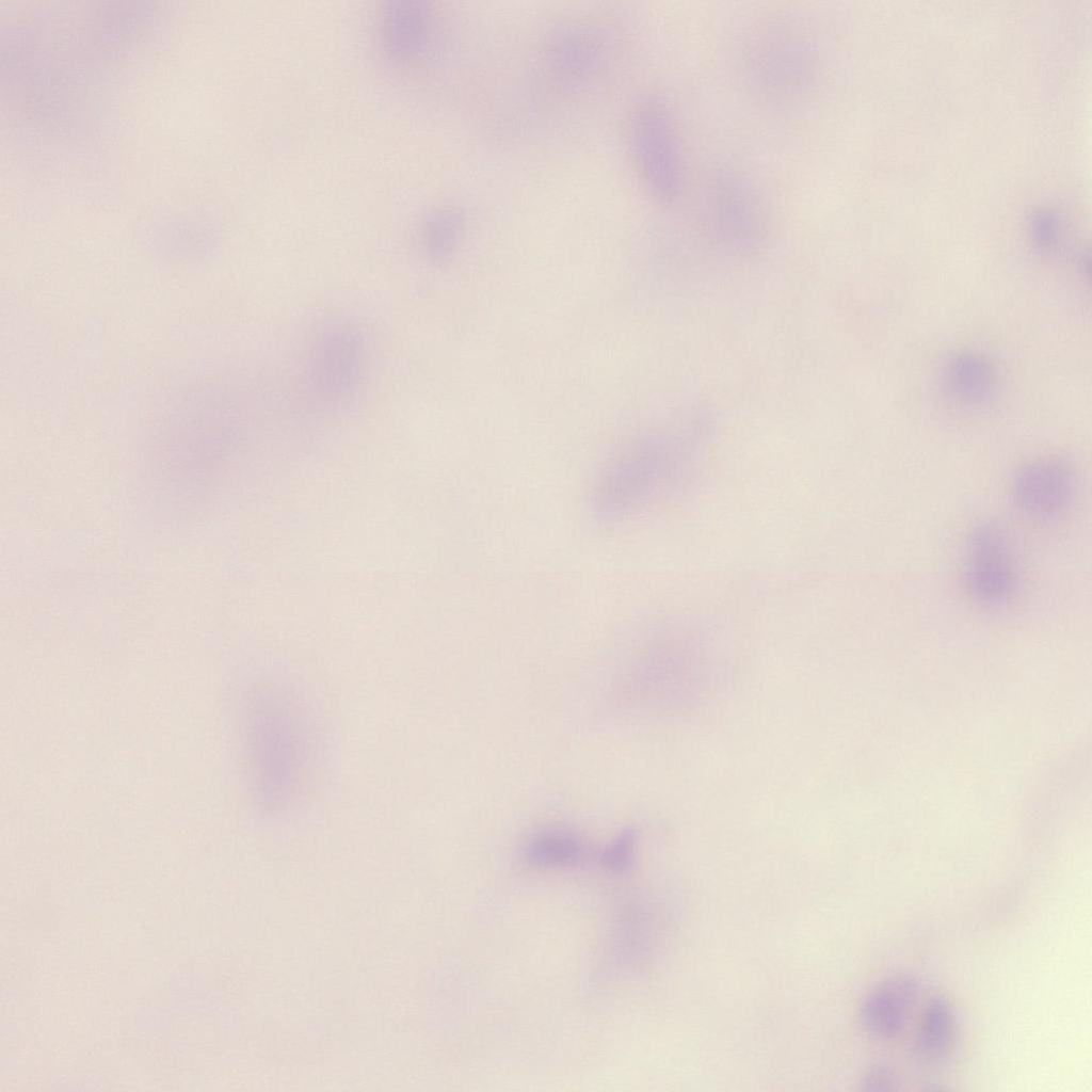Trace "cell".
<instances>
[{
	"mask_svg": "<svg viewBox=\"0 0 1092 1092\" xmlns=\"http://www.w3.org/2000/svg\"><path fill=\"white\" fill-rule=\"evenodd\" d=\"M746 84L770 103L804 100L818 83L820 54L813 35L792 18H773L759 26L742 50Z\"/></svg>",
	"mask_w": 1092,
	"mask_h": 1092,
	"instance_id": "6da1fadb",
	"label": "cell"
},
{
	"mask_svg": "<svg viewBox=\"0 0 1092 1092\" xmlns=\"http://www.w3.org/2000/svg\"><path fill=\"white\" fill-rule=\"evenodd\" d=\"M294 711L283 696L266 692L250 713V765L260 799L269 807L291 797L304 771L305 732Z\"/></svg>",
	"mask_w": 1092,
	"mask_h": 1092,
	"instance_id": "7a4b0ae2",
	"label": "cell"
},
{
	"mask_svg": "<svg viewBox=\"0 0 1092 1092\" xmlns=\"http://www.w3.org/2000/svg\"><path fill=\"white\" fill-rule=\"evenodd\" d=\"M673 117L657 99L644 102L636 116L635 149L643 178L659 200H678L686 188V164Z\"/></svg>",
	"mask_w": 1092,
	"mask_h": 1092,
	"instance_id": "3957f363",
	"label": "cell"
},
{
	"mask_svg": "<svg viewBox=\"0 0 1092 1092\" xmlns=\"http://www.w3.org/2000/svg\"><path fill=\"white\" fill-rule=\"evenodd\" d=\"M962 581L968 597L978 606L998 609L1017 595L1018 564L1003 530L992 520H981L966 539Z\"/></svg>",
	"mask_w": 1092,
	"mask_h": 1092,
	"instance_id": "277c9868",
	"label": "cell"
},
{
	"mask_svg": "<svg viewBox=\"0 0 1092 1092\" xmlns=\"http://www.w3.org/2000/svg\"><path fill=\"white\" fill-rule=\"evenodd\" d=\"M704 200L708 220L723 241L750 246L764 239L770 220L769 204L746 175L732 168L713 172Z\"/></svg>",
	"mask_w": 1092,
	"mask_h": 1092,
	"instance_id": "5b68a950",
	"label": "cell"
},
{
	"mask_svg": "<svg viewBox=\"0 0 1092 1092\" xmlns=\"http://www.w3.org/2000/svg\"><path fill=\"white\" fill-rule=\"evenodd\" d=\"M1076 494L1073 468L1053 456L1035 459L1021 466L1012 480L1016 505L1027 516L1042 521L1061 517Z\"/></svg>",
	"mask_w": 1092,
	"mask_h": 1092,
	"instance_id": "8992f818",
	"label": "cell"
},
{
	"mask_svg": "<svg viewBox=\"0 0 1092 1092\" xmlns=\"http://www.w3.org/2000/svg\"><path fill=\"white\" fill-rule=\"evenodd\" d=\"M365 363L364 342L352 326L338 325L325 332L311 358V378L322 394L343 398L354 391Z\"/></svg>",
	"mask_w": 1092,
	"mask_h": 1092,
	"instance_id": "52a82bcc",
	"label": "cell"
},
{
	"mask_svg": "<svg viewBox=\"0 0 1092 1092\" xmlns=\"http://www.w3.org/2000/svg\"><path fill=\"white\" fill-rule=\"evenodd\" d=\"M917 985L906 974H894L876 986L864 998L860 1018L864 1029L877 1039H892L903 1028L915 1003Z\"/></svg>",
	"mask_w": 1092,
	"mask_h": 1092,
	"instance_id": "ba28073f",
	"label": "cell"
},
{
	"mask_svg": "<svg viewBox=\"0 0 1092 1092\" xmlns=\"http://www.w3.org/2000/svg\"><path fill=\"white\" fill-rule=\"evenodd\" d=\"M429 17L422 1H386L380 13V39L385 52L401 62L422 52L428 42Z\"/></svg>",
	"mask_w": 1092,
	"mask_h": 1092,
	"instance_id": "9c48e42d",
	"label": "cell"
},
{
	"mask_svg": "<svg viewBox=\"0 0 1092 1092\" xmlns=\"http://www.w3.org/2000/svg\"><path fill=\"white\" fill-rule=\"evenodd\" d=\"M947 395L963 406H977L990 399L996 388V370L991 360L974 351H961L950 357L944 369Z\"/></svg>",
	"mask_w": 1092,
	"mask_h": 1092,
	"instance_id": "30bf717a",
	"label": "cell"
},
{
	"mask_svg": "<svg viewBox=\"0 0 1092 1092\" xmlns=\"http://www.w3.org/2000/svg\"><path fill=\"white\" fill-rule=\"evenodd\" d=\"M954 1038V1017L949 1001L943 996L932 998L919 1024L915 1054L920 1062L938 1063L949 1054Z\"/></svg>",
	"mask_w": 1092,
	"mask_h": 1092,
	"instance_id": "8fae6325",
	"label": "cell"
},
{
	"mask_svg": "<svg viewBox=\"0 0 1092 1092\" xmlns=\"http://www.w3.org/2000/svg\"><path fill=\"white\" fill-rule=\"evenodd\" d=\"M584 849L574 836L562 832L540 834L526 849L527 860L539 866H571L580 862Z\"/></svg>",
	"mask_w": 1092,
	"mask_h": 1092,
	"instance_id": "7c38bea8",
	"label": "cell"
},
{
	"mask_svg": "<svg viewBox=\"0 0 1092 1092\" xmlns=\"http://www.w3.org/2000/svg\"><path fill=\"white\" fill-rule=\"evenodd\" d=\"M456 226V216L452 211L438 210L430 214L420 228V242L424 252L433 258L443 256L453 241Z\"/></svg>",
	"mask_w": 1092,
	"mask_h": 1092,
	"instance_id": "4fadbf2b",
	"label": "cell"
},
{
	"mask_svg": "<svg viewBox=\"0 0 1092 1092\" xmlns=\"http://www.w3.org/2000/svg\"><path fill=\"white\" fill-rule=\"evenodd\" d=\"M633 833L628 831L621 834V836L607 849L605 850L601 863L606 868L613 872L626 871L632 860L633 852Z\"/></svg>",
	"mask_w": 1092,
	"mask_h": 1092,
	"instance_id": "5bb4252c",
	"label": "cell"
},
{
	"mask_svg": "<svg viewBox=\"0 0 1092 1092\" xmlns=\"http://www.w3.org/2000/svg\"><path fill=\"white\" fill-rule=\"evenodd\" d=\"M896 1077L886 1066L876 1065L862 1076L860 1089L865 1091H890L896 1089Z\"/></svg>",
	"mask_w": 1092,
	"mask_h": 1092,
	"instance_id": "9a60e30c",
	"label": "cell"
},
{
	"mask_svg": "<svg viewBox=\"0 0 1092 1092\" xmlns=\"http://www.w3.org/2000/svg\"><path fill=\"white\" fill-rule=\"evenodd\" d=\"M1059 234V226L1057 220L1045 213L1037 216L1032 225L1033 240L1041 248L1053 247Z\"/></svg>",
	"mask_w": 1092,
	"mask_h": 1092,
	"instance_id": "2e32d148",
	"label": "cell"
}]
</instances>
